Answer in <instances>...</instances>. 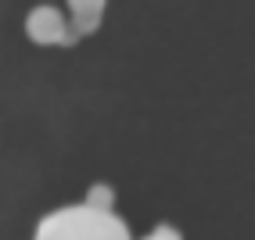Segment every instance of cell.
Listing matches in <instances>:
<instances>
[{"label": "cell", "instance_id": "cell-1", "mask_svg": "<svg viewBox=\"0 0 255 240\" xmlns=\"http://www.w3.org/2000/svg\"><path fill=\"white\" fill-rule=\"evenodd\" d=\"M32 240H129V226L108 208L69 204L43 215Z\"/></svg>", "mask_w": 255, "mask_h": 240}, {"label": "cell", "instance_id": "cell-2", "mask_svg": "<svg viewBox=\"0 0 255 240\" xmlns=\"http://www.w3.org/2000/svg\"><path fill=\"white\" fill-rule=\"evenodd\" d=\"M25 36L32 43H72L79 32L72 22H65V14L54 4H40L25 14Z\"/></svg>", "mask_w": 255, "mask_h": 240}, {"label": "cell", "instance_id": "cell-3", "mask_svg": "<svg viewBox=\"0 0 255 240\" xmlns=\"http://www.w3.org/2000/svg\"><path fill=\"white\" fill-rule=\"evenodd\" d=\"M105 4H108V0H69L72 25H76L79 36H87V32H97L101 14H105Z\"/></svg>", "mask_w": 255, "mask_h": 240}, {"label": "cell", "instance_id": "cell-4", "mask_svg": "<svg viewBox=\"0 0 255 240\" xmlns=\"http://www.w3.org/2000/svg\"><path fill=\"white\" fill-rule=\"evenodd\" d=\"M112 201H115V190L108 183H94L87 190V204H94V208H108L112 212Z\"/></svg>", "mask_w": 255, "mask_h": 240}, {"label": "cell", "instance_id": "cell-5", "mask_svg": "<svg viewBox=\"0 0 255 240\" xmlns=\"http://www.w3.org/2000/svg\"><path fill=\"white\" fill-rule=\"evenodd\" d=\"M140 240H180V233L173 230V226H155L147 237H140Z\"/></svg>", "mask_w": 255, "mask_h": 240}]
</instances>
